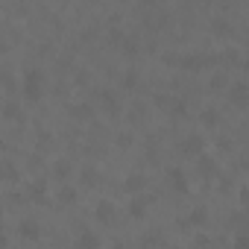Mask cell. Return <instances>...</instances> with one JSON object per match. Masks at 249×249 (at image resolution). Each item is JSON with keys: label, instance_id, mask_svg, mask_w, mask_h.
Returning <instances> with one entry per match:
<instances>
[{"label": "cell", "instance_id": "cell-10", "mask_svg": "<svg viewBox=\"0 0 249 249\" xmlns=\"http://www.w3.org/2000/svg\"><path fill=\"white\" fill-rule=\"evenodd\" d=\"M208 223V208L205 205H196L191 214H188V220L182 223V226H205Z\"/></svg>", "mask_w": 249, "mask_h": 249}, {"label": "cell", "instance_id": "cell-1", "mask_svg": "<svg viewBox=\"0 0 249 249\" xmlns=\"http://www.w3.org/2000/svg\"><path fill=\"white\" fill-rule=\"evenodd\" d=\"M44 88H47L44 71H41V68H30V71L24 73V97H27L30 103H38V100L44 97Z\"/></svg>", "mask_w": 249, "mask_h": 249}, {"label": "cell", "instance_id": "cell-8", "mask_svg": "<svg viewBox=\"0 0 249 249\" xmlns=\"http://www.w3.org/2000/svg\"><path fill=\"white\" fill-rule=\"evenodd\" d=\"M18 234L24 237V240H30V243H36L38 237H41V229H38V223L36 220H21V226H18Z\"/></svg>", "mask_w": 249, "mask_h": 249}, {"label": "cell", "instance_id": "cell-21", "mask_svg": "<svg viewBox=\"0 0 249 249\" xmlns=\"http://www.w3.org/2000/svg\"><path fill=\"white\" fill-rule=\"evenodd\" d=\"M59 202H62V205H73V202H76V188L65 185V188L59 191Z\"/></svg>", "mask_w": 249, "mask_h": 249}, {"label": "cell", "instance_id": "cell-11", "mask_svg": "<svg viewBox=\"0 0 249 249\" xmlns=\"http://www.w3.org/2000/svg\"><path fill=\"white\" fill-rule=\"evenodd\" d=\"M71 117H73V120H91V117H94V106H88V103H73V106H71Z\"/></svg>", "mask_w": 249, "mask_h": 249}, {"label": "cell", "instance_id": "cell-13", "mask_svg": "<svg viewBox=\"0 0 249 249\" xmlns=\"http://www.w3.org/2000/svg\"><path fill=\"white\" fill-rule=\"evenodd\" d=\"M147 196H135L132 202H129V217H135V220H144L147 217Z\"/></svg>", "mask_w": 249, "mask_h": 249}, {"label": "cell", "instance_id": "cell-19", "mask_svg": "<svg viewBox=\"0 0 249 249\" xmlns=\"http://www.w3.org/2000/svg\"><path fill=\"white\" fill-rule=\"evenodd\" d=\"M100 243H103V240H100L94 231H88V229L76 237V246H88V249H94V246H100Z\"/></svg>", "mask_w": 249, "mask_h": 249}, {"label": "cell", "instance_id": "cell-18", "mask_svg": "<svg viewBox=\"0 0 249 249\" xmlns=\"http://www.w3.org/2000/svg\"><path fill=\"white\" fill-rule=\"evenodd\" d=\"M82 185H85V188L100 185V170H97V167H82Z\"/></svg>", "mask_w": 249, "mask_h": 249}, {"label": "cell", "instance_id": "cell-14", "mask_svg": "<svg viewBox=\"0 0 249 249\" xmlns=\"http://www.w3.org/2000/svg\"><path fill=\"white\" fill-rule=\"evenodd\" d=\"M30 196H33V202H44L47 199V182L44 179H36L30 185Z\"/></svg>", "mask_w": 249, "mask_h": 249}, {"label": "cell", "instance_id": "cell-4", "mask_svg": "<svg viewBox=\"0 0 249 249\" xmlns=\"http://www.w3.org/2000/svg\"><path fill=\"white\" fill-rule=\"evenodd\" d=\"M211 59L208 56H199V53H185V56H176V65L185 68V71H202Z\"/></svg>", "mask_w": 249, "mask_h": 249}, {"label": "cell", "instance_id": "cell-26", "mask_svg": "<svg viewBox=\"0 0 249 249\" xmlns=\"http://www.w3.org/2000/svg\"><path fill=\"white\" fill-rule=\"evenodd\" d=\"M223 85H226V76H223V73H214V76H211V88H214V91H220Z\"/></svg>", "mask_w": 249, "mask_h": 249}, {"label": "cell", "instance_id": "cell-12", "mask_svg": "<svg viewBox=\"0 0 249 249\" xmlns=\"http://www.w3.org/2000/svg\"><path fill=\"white\" fill-rule=\"evenodd\" d=\"M196 170H199L202 176H214V173H217V161L202 153V156H196Z\"/></svg>", "mask_w": 249, "mask_h": 249}, {"label": "cell", "instance_id": "cell-20", "mask_svg": "<svg viewBox=\"0 0 249 249\" xmlns=\"http://www.w3.org/2000/svg\"><path fill=\"white\" fill-rule=\"evenodd\" d=\"M211 33H214V36H229V33H231V24H229L226 18H214V21H211Z\"/></svg>", "mask_w": 249, "mask_h": 249}, {"label": "cell", "instance_id": "cell-17", "mask_svg": "<svg viewBox=\"0 0 249 249\" xmlns=\"http://www.w3.org/2000/svg\"><path fill=\"white\" fill-rule=\"evenodd\" d=\"M53 176L56 179H68L71 176V161L68 159H56L53 161Z\"/></svg>", "mask_w": 249, "mask_h": 249}, {"label": "cell", "instance_id": "cell-24", "mask_svg": "<svg viewBox=\"0 0 249 249\" xmlns=\"http://www.w3.org/2000/svg\"><path fill=\"white\" fill-rule=\"evenodd\" d=\"M120 82H123V88H129V91H132V88H138L141 76H138V71H126V73H123V79H120Z\"/></svg>", "mask_w": 249, "mask_h": 249}, {"label": "cell", "instance_id": "cell-28", "mask_svg": "<svg viewBox=\"0 0 249 249\" xmlns=\"http://www.w3.org/2000/svg\"><path fill=\"white\" fill-rule=\"evenodd\" d=\"M234 246H249V237H246V234H240V237H234Z\"/></svg>", "mask_w": 249, "mask_h": 249}, {"label": "cell", "instance_id": "cell-3", "mask_svg": "<svg viewBox=\"0 0 249 249\" xmlns=\"http://www.w3.org/2000/svg\"><path fill=\"white\" fill-rule=\"evenodd\" d=\"M114 217H117V208H114L111 199H100V202L94 205V220H97V223L108 226V223H114Z\"/></svg>", "mask_w": 249, "mask_h": 249}, {"label": "cell", "instance_id": "cell-30", "mask_svg": "<svg viewBox=\"0 0 249 249\" xmlns=\"http://www.w3.org/2000/svg\"><path fill=\"white\" fill-rule=\"evenodd\" d=\"M243 68H246V71H249V59H246V62H243Z\"/></svg>", "mask_w": 249, "mask_h": 249}, {"label": "cell", "instance_id": "cell-23", "mask_svg": "<svg viewBox=\"0 0 249 249\" xmlns=\"http://www.w3.org/2000/svg\"><path fill=\"white\" fill-rule=\"evenodd\" d=\"M3 117H6V120H24L18 103H6V106H3Z\"/></svg>", "mask_w": 249, "mask_h": 249}, {"label": "cell", "instance_id": "cell-9", "mask_svg": "<svg viewBox=\"0 0 249 249\" xmlns=\"http://www.w3.org/2000/svg\"><path fill=\"white\" fill-rule=\"evenodd\" d=\"M123 188H126L129 194H138V191L147 188V176H144V173H129L126 182H123Z\"/></svg>", "mask_w": 249, "mask_h": 249}, {"label": "cell", "instance_id": "cell-15", "mask_svg": "<svg viewBox=\"0 0 249 249\" xmlns=\"http://www.w3.org/2000/svg\"><path fill=\"white\" fill-rule=\"evenodd\" d=\"M120 53H123V56H129V59H135V56L141 53V47H138V41H135V38H129V36H126V38L120 41Z\"/></svg>", "mask_w": 249, "mask_h": 249}, {"label": "cell", "instance_id": "cell-16", "mask_svg": "<svg viewBox=\"0 0 249 249\" xmlns=\"http://www.w3.org/2000/svg\"><path fill=\"white\" fill-rule=\"evenodd\" d=\"M199 123H202V126H208V129H214L217 123H220V111H217V108H205V111L199 114Z\"/></svg>", "mask_w": 249, "mask_h": 249}, {"label": "cell", "instance_id": "cell-6", "mask_svg": "<svg viewBox=\"0 0 249 249\" xmlns=\"http://www.w3.org/2000/svg\"><path fill=\"white\" fill-rule=\"evenodd\" d=\"M179 147H182V153H185V156H202V153H205V138L194 132V135H188Z\"/></svg>", "mask_w": 249, "mask_h": 249}, {"label": "cell", "instance_id": "cell-22", "mask_svg": "<svg viewBox=\"0 0 249 249\" xmlns=\"http://www.w3.org/2000/svg\"><path fill=\"white\" fill-rule=\"evenodd\" d=\"M170 114H173V117H185V114H188V100H182V97L173 100V103H170Z\"/></svg>", "mask_w": 249, "mask_h": 249}, {"label": "cell", "instance_id": "cell-25", "mask_svg": "<svg viewBox=\"0 0 249 249\" xmlns=\"http://www.w3.org/2000/svg\"><path fill=\"white\" fill-rule=\"evenodd\" d=\"M132 144H135V135H132V132H120V135H117V147H120V150H129Z\"/></svg>", "mask_w": 249, "mask_h": 249}, {"label": "cell", "instance_id": "cell-2", "mask_svg": "<svg viewBox=\"0 0 249 249\" xmlns=\"http://www.w3.org/2000/svg\"><path fill=\"white\" fill-rule=\"evenodd\" d=\"M229 103L234 106V108H249V82H234L231 88H229Z\"/></svg>", "mask_w": 249, "mask_h": 249}, {"label": "cell", "instance_id": "cell-5", "mask_svg": "<svg viewBox=\"0 0 249 249\" xmlns=\"http://www.w3.org/2000/svg\"><path fill=\"white\" fill-rule=\"evenodd\" d=\"M97 103L108 111V114H117L120 111V100H117V91H111V88H100L97 91Z\"/></svg>", "mask_w": 249, "mask_h": 249}, {"label": "cell", "instance_id": "cell-27", "mask_svg": "<svg viewBox=\"0 0 249 249\" xmlns=\"http://www.w3.org/2000/svg\"><path fill=\"white\" fill-rule=\"evenodd\" d=\"M135 111H132V120H144L147 117V111H144V106H132Z\"/></svg>", "mask_w": 249, "mask_h": 249}, {"label": "cell", "instance_id": "cell-7", "mask_svg": "<svg viewBox=\"0 0 249 249\" xmlns=\"http://www.w3.org/2000/svg\"><path fill=\"white\" fill-rule=\"evenodd\" d=\"M167 179H170V188L176 194H188V173L182 167H170L167 170Z\"/></svg>", "mask_w": 249, "mask_h": 249}, {"label": "cell", "instance_id": "cell-29", "mask_svg": "<svg viewBox=\"0 0 249 249\" xmlns=\"http://www.w3.org/2000/svg\"><path fill=\"white\" fill-rule=\"evenodd\" d=\"M240 202L249 205V188H240Z\"/></svg>", "mask_w": 249, "mask_h": 249}]
</instances>
